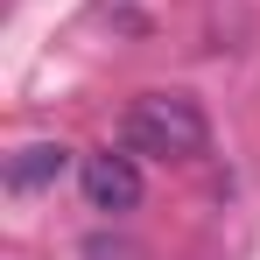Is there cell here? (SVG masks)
I'll return each instance as SVG.
<instances>
[{
	"label": "cell",
	"instance_id": "7a4b0ae2",
	"mask_svg": "<svg viewBox=\"0 0 260 260\" xmlns=\"http://www.w3.org/2000/svg\"><path fill=\"white\" fill-rule=\"evenodd\" d=\"M78 183H85V204L99 218H127L141 204V169H134V155H85L78 162Z\"/></svg>",
	"mask_w": 260,
	"mask_h": 260
},
{
	"label": "cell",
	"instance_id": "277c9868",
	"mask_svg": "<svg viewBox=\"0 0 260 260\" xmlns=\"http://www.w3.org/2000/svg\"><path fill=\"white\" fill-rule=\"evenodd\" d=\"M85 260H134V253H127V246H106V239H91V246H85Z\"/></svg>",
	"mask_w": 260,
	"mask_h": 260
},
{
	"label": "cell",
	"instance_id": "6da1fadb",
	"mask_svg": "<svg viewBox=\"0 0 260 260\" xmlns=\"http://www.w3.org/2000/svg\"><path fill=\"white\" fill-rule=\"evenodd\" d=\"M120 148L155 155V162H197L211 148V120L190 91H141L120 120Z\"/></svg>",
	"mask_w": 260,
	"mask_h": 260
},
{
	"label": "cell",
	"instance_id": "3957f363",
	"mask_svg": "<svg viewBox=\"0 0 260 260\" xmlns=\"http://www.w3.org/2000/svg\"><path fill=\"white\" fill-rule=\"evenodd\" d=\"M63 169H71V148L63 141H28L21 155H7V190H49V183H63Z\"/></svg>",
	"mask_w": 260,
	"mask_h": 260
}]
</instances>
